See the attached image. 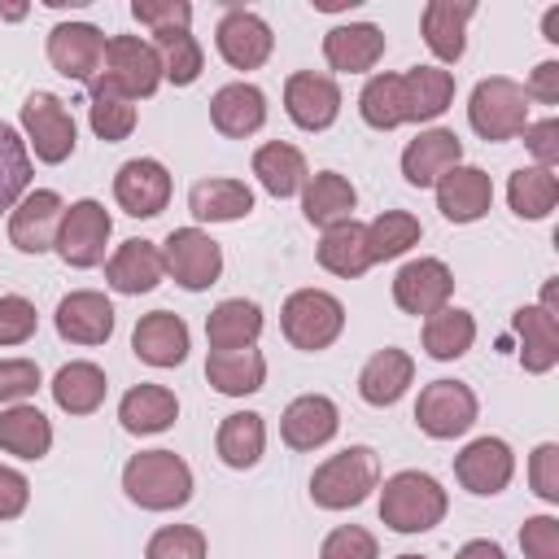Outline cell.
<instances>
[{
    "label": "cell",
    "mask_w": 559,
    "mask_h": 559,
    "mask_svg": "<svg viewBox=\"0 0 559 559\" xmlns=\"http://www.w3.org/2000/svg\"><path fill=\"white\" fill-rule=\"evenodd\" d=\"M262 336V306L249 297H223L205 314V341L210 349H245Z\"/></svg>",
    "instance_id": "cell-31"
},
{
    "label": "cell",
    "mask_w": 559,
    "mask_h": 559,
    "mask_svg": "<svg viewBox=\"0 0 559 559\" xmlns=\"http://www.w3.org/2000/svg\"><path fill=\"white\" fill-rule=\"evenodd\" d=\"M48 389H52V402H57L66 415H92V411H100L109 380H105V371H100L96 362L74 358V362H66V367H57V376H52Z\"/></svg>",
    "instance_id": "cell-36"
},
{
    "label": "cell",
    "mask_w": 559,
    "mask_h": 559,
    "mask_svg": "<svg viewBox=\"0 0 559 559\" xmlns=\"http://www.w3.org/2000/svg\"><path fill=\"white\" fill-rule=\"evenodd\" d=\"M542 39L559 44V4H550V9L542 13Z\"/></svg>",
    "instance_id": "cell-58"
},
{
    "label": "cell",
    "mask_w": 559,
    "mask_h": 559,
    "mask_svg": "<svg viewBox=\"0 0 559 559\" xmlns=\"http://www.w3.org/2000/svg\"><path fill=\"white\" fill-rule=\"evenodd\" d=\"M354 205H358V192L336 170H319V175H310L301 183V214L314 227H332V223L354 218Z\"/></svg>",
    "instance_id": "cell-30"
},
{
    "label": "cell",
    "mask_w": 559,
    "mask_h": 559,
    "mask_svg": "<svg viewBox=\"0 0 559 559\" xmlns=\"http://www.w3.org/2000/svg\"><path fill=\"white\" fill-rule=\"evenodd\" d=\"M22 131H26V144L35 148V157L44 166H61L79 144L74 114L52 92H31L22 100Z\"/></svg>",
    "instance_id": "cell-9"
},
{
    "label": "cell",
    "mask_w": 559,
    "mask_h": 559,
    "mask_svg": "<svg viewBox=\"0 0 559 559\" xmlns=\"http://www.w3.org/2000/svg\"><path fill=\"white\" fill-rule=\"evenodd\" d=\"M476 411H480V402L463 380H432L419 389L415 424L432 441H454L476 424Z\"/></svg>",
    "instance_id": "cell-10"
},
{
    "label": "cell",
    "mask_w": 559,
    "mask_h": 559,
    "mask_svg": "<svg viewBox=\"0 0 559 559\" xmlns=\"http://www.w3.org/2000/svg\"><path fill=\"white\" fill-rule=\"evenodd\" d=\"M476 341V319L459 306H441L437 314L424 319V354L437 362H454L472 349Z\"/></svg>",
    "instance_id": "cell-40"
},
{
    "label": "cell",
    "mask_w": 559,
    "mask_h": 559,
    "mask_svg": "<svg viewBox=\"0 0 559 559\" xmlns=\"http://www.w3.org/2000/svg\"><path fill=\"white\" fill-rule=\"evenodd\" d=\"M205 380L223 397H249V393H258L266 384V358L253 345H245V349H210Z\"/></svg>",
    "instance_id": "cell-28"
},
{
    "label": "cell",
    "mask_w": 559,
    "mask_h": 559,
    "mask_svg": "<svg viewBox=\"0 0 559 559\" xmlns=\"http://www.w3.org/2000/svg\"><path fill=\"white\" fill-rule=\"evenodd\" d=\"M319 266L332 271V275H341V280H358V275L371 266V253H367V223L345 218V223L323 227Z\"/></svg>",
    "instance_id": "cell-34"
},
{
    "label": "cell",
    "mask_w": 559,
    "mask_h": 559,
    "mask_svg": "<svg viewBox=\"0 0 559 559\" xmlns=\"http://www.w3.org/2000/svg\"><path fill=\"white\" fill-rule=\"evenodd\" d=\"M188 210L201 223H236L253 210V188L245 179H197L188 188Z\"/></svg>",
    "instance_id": "cell-33"
},
{
    "label": "cell",
    "mask_w": 559,
    "mask_h": 559,
    "mask_svg": "<svg viewBox=\"0 0 559 559\" xmlns=\"http://www.w3.org/2000/svg\"><path fill=\"white\" fill-rule=\"evenodd\" d=\"M528 480H533V493L542 502H559V445L555 441H542L528 459Z\"/></svg>",
    "instance_id": "cell-53"
},
{
    "label": "cell",
    "mask_w": 559,
    "mask_h": 559,
    "mask_svg": "<svg viewBox=\"0 0 559 559\" xmlns=\"http://www.w3.org/2000/svg\"><path fill=\"white\" fill-rule=\"evenodd\" d=\"M411 384H415V358L397 345L376 349L358 371V397L367 406H393V402H402V393Z\"/></svg>",
    "instance_id": "cell-27"
},
{
    "label": "cell",
    "mask_w": 559,
    "mask_h": 559,
    "mask_svg": "<svg viewBox=\"0 0 559 559\" xmlns=\"http://www.w3.org/2000/svg\"><path fill=\"white\" fill-rule=\"evenodd\" d=\"M454 293V271L441 258H411L397 275H393V301L402 314H437L441 306H450Z\"/></svg>",
    "instance_id": "cell-13"
},
{
    "label": "cell",
    "mask_w": 559,
    "mask_h": 559,
    "mask_svg": "<svg viewBox=\"0 0 559 559\" xmlns=\"http://www.w3.org/2000/svg\"><path fill=\"white\" fill-rule=\"evenodd\" d=\"M358 114L376 131H393L406 122V100H402V74H371L358 92Z\"/></svg>",
    "instance_id": "cell-43"
},
{
    "label": "cell",
    "mask_w": 559,
    "mask_h": 559,
    "mask_svg": "<svg viewBox=\"0 0 559 559\" xmlns=\"http://www.w3.org/2000/svg\"><path fill=\"white\" fill-rule=\"evenodd\" d=\"M371 489H380V454L371 445H345L341 454L323 459L310 476V498L323 511L362 507Z\"/></svg>",
    "instance_id": "cell-3"
},
{
    "label": "cell",
    "mask_w": 559,
    "mask_h": 559,
    "mask_svg": "<svg viewBox=\"0 0 559 559\" xmlns=\"http://www.w3.org/2000/svg\"><path fill=\"white\" fill-rule=\"evenodd\" d=\"M114 201L131 218H157L170 205V170L157 157H131L114 175Z\"/></svg>",
    "instance_id": "cell-12"
},
{
    "label": "cell",
    "mask_w": 559,
    "mask_h": 559,
    "mask_svg": "<svg viewBox=\"0 0 559 559\" xmlns=\"http://www.w3.org/2000/svg\"><path fill=\"white\" fill-rule=\"evenodd\" d=\"M153 48L162 57V79H170L175 87H188L201 79L205 70V52L197 44V35L188 26H175V31H157L153 35Z\"/></svg>",
    "instance_id": "cell-42"
},
{
    "label": "cell",
    "mask_w": 559,
    "mask_h": 559,
    "mask_svg": "<svg viewBox=\"0 0 559 559\" xmlns=\"http://www.w3.org/2000/svg\"><path fill=\"white\" fill-rule=\"evenodd\" d=\"M454 559H507L502 555V546L498 542H489V537H472V542H463L459 546V555Z\"/></svg>",
    "instance_id": "cell-57"
},
{
    "label": "cell",
    "mask_w": 559,
    "mask_h": 559,
    "mask_svg": "<svg viewBox=\"0 0 559 559\" xmlns=\"http://www.w3.org/2000/svg\"><path fill=\"white\" fill-rule=\"evenodd\" d=\"M284 109L301 131H328L341 114V87H336L332 74L297 70L284 83Z\"/></svg>",
    "instance_id": "cell-17"
},
{
    "label": "cell",
    "mask_w": 559,
    "mask_h": 559,
    "mask_svg": "<svg viewBox=\"0 0 559 559\" xmlns=\"http://www.w3.org/2000/svg\"><path fill=\"white\" fill-rule=\"evenodd\" d=\"M0 450L4 454H17V459H44L52 450V424L39 406H4L0 411Z\"/></svg>",
    "instance_id": "cell-37"
},
{
    "label": "cell",
    "mask_w": 559,
    "mask_h": 559,
    "mask_svg": "<svg viewBox=\"0 0 559 559\" xmlns=\"http://www.w3.org/2000/svg\"><path fill=\"white\" fill-rule=\"evenodd\" d=\"M118 419L131 437H153V432H166L175 419H179V397L166 389V384H135L122 393L118 402Z\"/></svg>",
    "instance_id": "cell-29"
},
{
    "label": "cell",
    "mask_w": 559,
    "mask_h": 559,
    "mask_svg": "<svg viewBox=\"0 0 559 559\" xmlns=\"http://www.w3.org/2000/svg\"><path fill=\"white\" fill-rule=\"evenodd\" d=\"M467 122L489 144L515 140L528 127V96H524V87L515 79H507V74L480 79L472 87V100H467Z\"/></svg>",
    "instance_id": "cell-6"
},
{
    "label": "cell",
    "mask_w": 559,
    "mask_h": 559,
    "mask_svg": "<svg viewBox=\"0 0 559 559\" xmlns=\"http://www.w3.org/2000/svg\"><path fill=\"white\" fill-rule=\"evenodd\" d=\"M384 57V31L376 22H341L323 35V61L336 74H367Z\"/></svg>",
    "instance_id": "cell-24"
},
{
    "label": "cell",
    "mask_w": 559,
    "mask_h": 559,
    "mask_svg": "<svg viewBox=\"0 0 559 559\" xmlns=\"http://www.w3.org/2000/svg\"><path fill=\"white\" fill-rule=\"evenodd\" d=\"M109 236H114V218H109V210H105L100 201L83 197V201L66 205L61 227H57V245H52V249L61 253L66 266L87 271V266H100V262H105V245H109Z\"/></svg>",
    "instance_id": "cell-7"
},
{
    "label": "cell",
    "mask_w": 559,
    "mask_h": 559,
    "mask_svg": "<svg viewBox=\"0 0 559 559\" xmlns=\"http://www.w3.org/2000/svg\"><path fill=\"white\" fill-rule=\"evenodd\" d=\"M39 328L35 301H26L22 293H4L0 297V345H26Z\"/></svg>",
    "instance_id": "cell-48"
},
{
    "label": "cell",
    "mask_w": 559,
    "mask_h": 559,
    "mask_svg": "<svg viewBox=\"0 0 559 559\" xmlns=\"http://www.w3.org/2000/svg\"><path fill=\"white\" fill-rule=\"evenodd\" d=\"M524 559H559V520L555 515H528L520 528Z\"/></svg>",
    "instance_id": "cell-52"
},
{
    "label": "cell",
    "mask_w": 559,
    "mask_h": 559,
    "mask_svg": "<svg viewBox=\"0 0 559 559\" xmlns=\"http://www.w3.org/2000/svg\"><path fill=\"white\" fill-rule=\"evenodd\" d=\"M31 502V480L17 472V467H4L0 463V520H17Z\"/></svg>",
    "instance_id": "cell-55"
},
{
    "label": "cell",
    "mask_w": 559,
    "mask_h": 559,
    "mask_svg": "<svg viewBox=\"0 0 559 559\" xmlns=\"http://www.w3.org/2000/svg\"><path fill=\"white\" fill-rule=\"evenodd\" d=\"M205 555H210L205 533L192 524H166L144 546V559H205Z\"/></svg>",
    "instance_id": "cell-47"
},
{
    "label": "cell",
    "mask_w": 559,
    "mask_h": 559,
    "mask_svg": "<svg viewBox=\"0 0 559 559\" xmlns=\"http://www.w3.org/2000/svg\"><path fill=\"white\" fill-rule=\"evenodd\" d=\"M397 559H424V555H397Z\"/></svg>",
    "instance_id": "cell-59"
},
{
    "label": "cell",
    "mask_w": 559,
    "mask_h": 559,
    "mask_svg": "<svg viewBox=\"0 0 559 559\" xmlns=\"http://www.w3.org/2000/svg\"><path fill=\"white\" fill-rule=\"evenodd\" d=\"M419 236H424V227H419L415 214H406V210H384V214H376V218L367 223V253H371V262H393V258H402L411 245H419Z\"/></svg>",
    "instance_id": "cell-44"
},
{
    "label": "cell",
    "mask_w": 559,
    "mask_h": 559,
    "mask_svg": "<svg viewBox=\"0 0 559 559\" xmlns=\"http://www.w3.org/2000/svg\"><path fill=\"white\" fill-rule=\"evenodd\" d=\"M450 511V498L441 489L437 476L419 472V467H406V472H393L380 489V520L393 528V533H428L445 520Z\"/></svg>",
    "instance_id": "cell-2"
},
{
    "label": "cell",
    "mask_w": 559,
    "mask_h": 559,
    "mask_svg": "<svg viewBox=\"0 0 559 559\" xmlns=\"http://www.w3.org/2000/svg\"><path fill=\"white\" fill-rule=\"evenodd\" d=\"M157 249H162L166 275H170L179 288H188V293H205V288L218 284V275H223V249H218V240H210V231H201V227H175Z\"/></svg>",
    "instance_id": "cell-8"
},
{
    "label": "cell",
    "mask_w": 559,
    "mask_h": 559,
    "mask_svg": "<svg viewBox=\"0 0 559 559\" xmlns=\"http://www.w3.org/2000/svg\"><path fill=\"white\" fill-rule=\"evenodd\" d=\"M280 328H284L293 349L319 354V349H328L345 332V306L328 288H297V293L284 297Z\"/></svg>",
    "instance_id": "cell-5"
},
{
    "label": "cell",
    "mask_w": 559,
    "mask_h": 559,
    "mask_svg": "<svg viewBox=\"0 0 559 559\" xmlns=\"http://www.w3.org/2000/svg\"><path fill=\"white\" fill-rule=\"evenodd\" d=\"M524 96L542 105H559V61H537L524 83Z\"/></svg>",
    "instance_id": "cell-56"
},
{
    "label": "cell",
    "mask_w": 559,
    "mask_h": 559,
    "mask_svg": "<svg viewBox=\"0 0 559 559\" xmlns=\"http://www.w3.org/2000/svg\"><path fill=\"white\" fill-rule=\"evenodd\" d=\"M57 336L70 345H105L114 336V306L96 288H74L57 301Z\"/></svg>",
    "instance_id": "cell-18"
},
{
    "label": "cell",
    "mask_w": 559,
    "mask_h": 559,
    "mask_svg": "<svg viewBox=\"0 0 559 559\" xmlns=\"http://www.w3.org/2000/svg\"><path fill=\"white\" fill-rule=\"evenodd\" d=\"M162 275H166V266H162V249L153 245V240H122L114 253H109V262H105V280H109V288L114 293H122V297H140V293H153L157 284H162Z\"/></svg>",
    "instance_id": "cell-25"
},
{
    "label": "cell",
    "mask_w": 559,
    "mask_h": 559,
    "mask_svg": "<svg viewBox=\"0 0 559 559\" xmlns=\"http://www.w3.org/2000/svg\"><path fill=\"white\" fill-rule=\"evenodd\" d=\"M39 389L35 358H0V406H17Z\"/></svg>",
    "instance_id": "cell-50"
},
{
    "label": "cell",
    "mask_w": 559,
    "mask_h": 559,
    "mask_svg": "<svg viewBox=\"0 0 559 559\" xmlns=\"http://www.w3.org/2000/svg\"><path fill=\"white\" fill-rule=\"evenodd\" d=\"M26 183H31V153H26V140L0 118V214L13 210V205L26 197Z\"/></svg>",
    "instance_id": "cell-45"
},
{
    "label": "cell",
    "mask_w": 559,
    "mask_h": 559,
    "mask_svg": "<svg viewBox=\"0 0 559 559\" xmlns=\"http://www.w3.org/2000/svg\"><path fill=\"white\" fill-rule=\"evenodd\" d=\"M122 493L140 511H179L192 498V467L175 450H140L122 467Z\"/></svg>",
    "instance_id": "cell-1"
},
{
    "label": "cell",
    "mask_w": 559,
    "mask_h": 559,
    "mask_svg": "<svg viewBox=\"0 0 559 559\" xmlns=\"http://www.w3.org/2000/svg\"><path fill=\"white\" fill-rule=\"evenodd\" d=\"M87 122L92 131L105 140V144H118L135 131V105L105 92V87H92V105H87Z\"/></svg>",
    "instance_id": "cell-46"
},
{
    "label": "cell",
    "mask_w": 559,
    "mask_h": 559,
    "mask_svg": "<svg viewBox=\"0 0 559 559\" xmlns=\"http://www.w3.org/2000/svg\"><path fill=\"white\" fill-rule=\"evenodd\" d=\"M214 450H218V459H223L227 467H236V472L253 467V463L262 459V450H266V424H262V415H258V411H236V415H227V419L218 424Z\"/></svg>",
    "instance_id": "cell-39"
},
{
    "label": "cell",
    "mask_w": 559,
    "mask_h": 559,
    "mask_svg": "<svg viewBox=\"0 0 559 559\" xmlns=\"http://www.w3.org/2000/svg\"><path fill=\"white\" fill-rule=\"evenodd\" d=\"M493 205V179L480 166H454L437 179V210L450 223H476Z\"/></svg>",
    "instance_id": "cell-21"
},
{
    "label": "cell",
    "mask_w": 559,
    "mask_h": 559,
    "mask_svg": "<svg viewBox=\"0 0 559 559\" xmlns=\"http://www.w3.org/2000/svg\"><path fill=\"white\" fill-rule=\"evenodd\" d=\"M210 122L227 140H245V135L262 131V122H266V96H262V87H253L245 79L240 83H223L210 96Z\"/></svg>",
    "instance_id": "cell-26"
},
{
    "label": "cell",
    "mask_w": 559,
    "mask_h": 559,
    "mask_svg": "<svg viewBox=\"0 0 559 559\" xmlns=\"http://www.w3.org/2000/svg\"><path fill=\"white\" fill-rule=\"evenodd\" d=\"M472 13H476V0H428V4H424L419 31H424L428 52H432L441 66H454V61L463 57Z\"/></svg>",
    "instance_id": "cell-23"
},
{
    "label": "cell",
    "mask_w": 559,
    "mask_h": 559,
    "mask_svg": "<svg viewBox=\"0 0 559 559\" xmlns=\"http://www.w3.org/2000/svg\"><path fill=\"white\" fill-rule=\"evenodd\" d=\"M105 35L92 22H57L48 31V61L57 74L74 79V83H92L105 66Z\"/></svg>",
    "instance_id": "cell-14"
},
{
    "label": "cell",
    "mask_w": 559,
    "mask_h": 559,
    "mask_svg": "<svg viewBox=\"0 0 559 559\" xmlns=\"http://www.w3.org/2000/svg\"><path fill=\"white\" fill-rule=\"evenodd\" d=\"M454 166H463V140L450 127H428L402 148V179L411 188H437V179Z\"/></svg>",
    "instance_id": "cell-19"
},
{
    "label": "cell",
    "mask_w": 559,
    "mask_h": 559,
    "mask_svg": "<svg viewBox=\"0 0 559 559\" xmlns=\"http://www.w3.org/2000/svg\"><path fill=\"white\" fill-rule=\"evenodd\" d=\"M188 345H192V332L175 310H153L131 332V349L148 367H179L188 358Z\"/></svg>",
    "instance_id": "cell-22"
},
{
    "label": "cell",
    "mask_w": 559,
    "mask_h": 559,
    "mask_svg": "<svg viewBox=\"0 0 559 559\" xmlns=\"http://www.w3.org/2000/svg\"><path fill=\"white\" fill-rule=\"evenodd\" d=\"M520 135H524V148L533 153V166H542V170H555L559 166V118L528 122Z\"/></svg>",
    "instance_id": "cell-54"
},
{
    "label": "cell",
    "mask_w": 559,
    "mask_h": 559,
    "mask_svg": "<svg viewBox=\"0 0 559 559\" xmlns=\"http://www.w3.org/2000/svg\"><path fill=\"white\" fill-rule=\"evenodd\" d=\"M319 559H380V546L362 524H341L323 537Z\"/></svg>",
    "instance_id": "cell-49"
},
{
    "label": "cell",
    "mask_w": 559,
    "mask_h": 559,
    "mask_svg": "<svg viewBox=\"0 0 559 559\" xmlns=\"http://www.w3.org/2000/svg\"><path fill=\"white\" fill-rule=\"evenodd\" d=\"M87 87H105L122 100H144L162 87V57L140 35H114L105 44V66Z\"/></svg>",
    "instance_id": "cell-4"
},
{
    "label": "cell",
    "mask_w": 559,
    "mask_h": 559,
    "mask_svg": "<svg viewBox=\"0 0 559 559\" xmlns=\"http://www.w3.org/2000/svg\"><path fill=\"white\" fill-rule=\"evenodd\" d=\"M253 175H258V183H262L275 201L297 197L301 183L310 179L301 148H297V144H284V140H271V144H262V148L253 153Z\"/></svg>",
    "instance_id": "cell-38"
},
{
    "label": "cell",
    "mask_w": 559,
    "mask_h": 559,
    "mask_svg": "<svg viewBox=\"0 0 559 559\" xmlns=\"http://www.w3.org/2000/svg\"><path fill=\"white\" fill-rule=\"evenodd\" d=\"M454 476L467 493H480V498H493L511 485L515 476V454L502 437H476L467 441L459 454H454Z\"/></svg>",
    "instance_id": "cell-15"
},
{
    "label": "cell",
    "mask_w": 559,
    "mask_h": 559,
    "mask_svg": "<svg viewBox=\"0 0 559 559\" xmlns=\"http://www.w3.org/2000/svg\"><path fill=\"white\" fill-rule=\"evenodd\" d=\"M511 328L520 336V367L528 376H546L559 362V328L550 314H542L537 306H520L511 314Z\"/></svg>",
    "instance_id": "cell-35"
},
{
    "label": "cell",
    "mask_w": 559,
    "mask_h": 559,
    "mask_svg": "<svg viewBox=\"0 0 559 559\" xmlns=\"http://www.w3.org/2000/svg\"><path fill=\"white\" fill-rule=\"evenodd\" d=\"M402 100H406V122H432L454 100V74L441 66H411L402 74Z\"/></svg>",
    "instance_id": "cell-32"
},
{
    "label": "cell",
    "mask_w": 559,
    "mask_h": 559,
    "mask_svg": "<svg viewBox=\"0 0 559 559\" xmlns=\"http://www.w3.org/2000/svg\"><path fill=\"white\" fill-rule=\"evenodd\" d=\"M214 48L231 70H258V66H266V57L275 48V35L253 9L231 4L214 26Z\"/></svg>",
    "instance_id": "cell-11"
},
{
    "label": "cell",
    "mask_w": 559,
    "mask_h": 559,
    "mask_svg": "<svg viewBox=\"0 0 559 559\" xmlns=\"http://www.w3.org/2000/svg\"><path fill=\"white\" fill-rule=\"evenodd\" d=\"M336 428H341V411L328 393H301L280 415V437L288 450H319L336 437Z\"/></svg>",
    "instance_id": "cell-20"
},
{
    "label": "cell",
    "mask_w": 559,
    "mask_h": 559,
    "mask_svg": "<svg viewBox=\"0 0 559 559\" xmlns=\"http://www.w3.org/2000/svg\"><path fill=\"white\" fill-rule=\"evenodd\" d=\"M507 205L520 218H528V223L546 218L559 205V179H555V170H542V166L511 170V179H507Z\"/></svg>",
    "instance_id": "cell-41"
},
{
    "label": "cell",
    "mask_w": 559,
    "mask_h": 559,
    "mask_svg": "<svg viewBox=\"0 0 559 559\" xmlns=\"http://www.w3.org/2000/svg\"><path fill=\"white\" fill-rule=\"evenodd\" d=\"M61 214H66V201L52 188L26 192L9 210V240H13V249H22V253H48L57 245Z\"/></svg>",
    "instance_id": "cell-16"
},
{
    "label": "cell",
    "mask_w": 559,
    "mask_h": 559,
    "mask_svg": "<svg viewBox=\"0 0 559 559\" xmlns=\"http://www.w3.org/2000/svg\"><path fill=\"white\" fill-rule=\"evenodd\" d=\"M131 17L157 35V31L188 26L192 22V4L188 0H131Z\"/></svg>",
    "instance_id": "cell-51"
}]
</instances>
